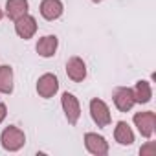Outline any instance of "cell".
<instances>
[{"label":"cell","instance_id":"1","mask_svg":"<svg viewBox=\"0 0 156 156\" xmlns=\"http://www.w3.org/2000/svg\"><path fill=\"white\" fill-rule=\"evenodd\" d=\"M2 147L6 149V151H19L22 145H24V141H26V136H24V132L20 130V129H17V127H8L4 132H2Z\"/></svg>","mask_w":156,"mask_h":156},{"label":"cell","instance_id":"2","mask_svg":"<svg viewBox=\"0 0 156 156\" xmlns=\"http://www.w3.org/2000/svg\"><path fill=\"white\" fill-rule=\"evenodd\" d=\"M62 108H64V114H66V119L70 125H75L77 119L81 116V107H79V101L73 94H62Z\"/></svg>","mask_w":156,"mask_h":156},{"label":"cell","instance_id":"3","mask_svg":"<svg viewBox=\"0 0 156 156\" xmlns=\"http://www.w3.org/2000/svg\"><path fill=\"white\" fill-rule=\"evenodd\" d=\"M90 114H92V119L99 125V127H107L110 123V110L108 107L105 105V101L101 99H92L90 101Z\"/></svg>","mask_w":156,"mask_h":156},{"label":"cell","instance_id":"4","mask_svg":"<svg viewBox=\"0 0 156 156\" xmlns=\"http://www.w3.org/2000/svg\"><path fill=\"white\" fill-rule=\"evenodd\" d=\"M134 123H136L141 136L151 138L152 130H154V125H156V116H154V112H138L134 116Z\"/></svg>","mask_w":156,"mask_h":156},{"label":"cell","instance_id":"5","mask_svg":"<svg viewBox=\"0 0 156 156\" xmlns=\"http://www.w3.org/2000/svg\"><path fill=\"white\" fill-rule=\"evenodd\" d=\"M59 90V81L53 73H44L42 77H39V83H37V92L41 98H51L55 92Z\"/></svg>","mask_w":156,"mask_h":156},{"label":"cell","instance_id":"6","mask_svg":"<svg viewBox=\"0 0 156 156\" xmlns=\"http://www.w3.org/2000/svg\"><path fill=\"white\" fill-rule=\"evenodd\" d=\"M15 30H17V35L19 37L31 39L35 35V31H37V20L26 13V15H22L20 19L15 20Z\"/></svg>","mask_w":156,"mask_h":156},{"label":"cell","instance_id":"7","mask_svg":"<svg viewBox=\"0 0 156 156\" xmlns=\"http://www.w3.org/2000/svg\"><path fill=\"white\" fill-rule=\"evenodd\" d=\"M85 145H87V149H88L92 154H96V156H105V154L108 152V143H107V140H105L103 136L94 134V132H88V134L85 136Z\"/></svg>","mask_w":156,"mask_h":156},{"label":"cell","instance_id":"8","mask_svg":"<svg viewBox=\"0 0 156 156\" xmlns=\"http://www.w3.org/2000/svg\"><path fill=\"white\" fill-rule=\"evenodd\" d=\"M66 73H68L70 79L75 81V83L83 81L85 77H87V66H85L83 59H79V57H72V59L68 61V64H66Z\"/></svg>","mask_w":156,"mask_h":156},{"label":"cell","instance_id":"9","mask_svg":"<svg viewBox=\"0 0 156 156\" xmlns=\"http://www.w3.org/2000/svg\"><path fill=\"white\" fill-rule=\"evenodd\" d=\"M114 103H116V107L121 112H129L134 107V103H136L134 92L130 88H118L116 94H114Z\"/></svg>","mask_w":156,"mask_h":156},{"label":"cell","instance_id":"10","mask_svg":"<svg viewBox=\"0 0 156 156\" xmlns=\"http://www.w3.org/2000/svg\"><path fill=\"white\" fill-rule=\"evenodd\" d=\"M41 15L46 20H55L62 15V2L61 0H42L41 4Z\"/></svg>","mask_w":156,"mask_h":156},{"label":"cell","instance_id":"11","mask_svg":"<svg viewBox=\"0 0 156 156\" xmlns=\"http://www.w3.org/2000/svg\"><path fill=\"white\" fill-rule=\"evenodd\" d=\"M57 44H59V41H57L55 35H46L37 42V51L42 57H51L57 50Z\"/></svg>","mask_w":156,"mask_h":156},{"label":"cell","instance_id":"12","mask_svg":"<svg viewBox=\"0 0 156 156\" xmlns=\"http://www.w3.org/2000/svg\"><path fill=\"white\" fill-rule=\"evenodd\" d=\"M6 13L9 19L17 20L20 19L22 15L28 13V0H8L6 4Z\"/></svg>","mask_w":156,"mask_h":156},{"label":"cell","instance_id":"13","mask_svg":"<svg viewBox=\"0 0 156 156\" xmlns=\"http://www.w3.org/2000/svg\"><path fill=\"white\" fill-rule=\"evenodd\" d=\"M0 92L2 94L13 92V70L8 64L0 66Z\"/></svg>","mask_w":156,"mask_h":156},{"label":"cell","instance_id":"14","mask_svg":"<svg viewBox=\"0 0 156 156\" xmlns=\"http://www.w3.org/2000/svg\"><path fill=\"white\" fill-rule=\"evenodd\" d=\"M114 138H116V141H119L121 145H130V143L134 141V134H132L130 127H129L125 121H119V123L116 125Z\"/></svg>","mask_w":156,"mask_h":156},{"label":"cell","instance_id":"15","mask_svg":"<svg viewBox=\"0 0 156 156\" xmlns=\"http://www.w3.org/2000/svg\"><path fill=\"white\" fill-rule=\"evenodd\" d=\"M132 92H134V99L138 103H147L152 98V90H151V85L147 81H138L136 83V88Z\"/></svg>","mask_w":156,"mask_h":156},{"label":"cell","instance_id":"16","mask_svg":"<svg viewBox=\"0 0 156 156\" xmlns=\"http://www.w3.org/2000/svg\"><path fill=\"white\" fill-rule=\"evenodd\" d=\"M140 154H143V156H145V154H151V156H154V154H156V143H154V141H149L145 147H141Z\"/></svg>","mask_w":156,"mask_h":156},{"label":"cell","instance_id":"17","mask_svg":"<svg viewBox=\"0 0 156 156\" xmlns=\"http://www.w3.org/2000/svg\"><path fill=\"white\" fill-rule=\"evenodd\" d=\"M4 118H6V105L0 103V123L4 121Z\"/></svg>","mask_w":156,"mask_h":156},{"label":"cell","instance_id":"18","mask_svg":"<svg viewBox=\"0 0 156 156\" xmlns=\"http://www.w3.org/2000/svg\"><path fill=\"white\" fill-rule=\"evenodd\" d=\"M92 2H103V0H92Z\"/></svg>","mask_w":156,"mask_h":156},{"label":"cell","instance_id":"19","mask_svg":"<svg viewBox=\"0 0 156 156\" xmlns=\"http://www.w3.org/2000/svg\"><path fill=\"white\" fill-rule=\"evenodd\" d=\"M0 20H2V9H0Z\"/></svg>","mask_w":156,"mask_h":156}]
</instances>
